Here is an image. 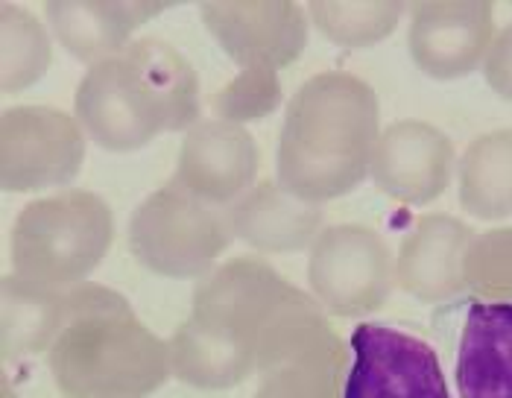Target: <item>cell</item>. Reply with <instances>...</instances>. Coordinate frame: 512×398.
<instances>
[{
	"mask_svg": "<svg viewBox=\"0 0 512 398\" xmlns=\"http://www.w3.org/2000/svg\"><path fill=\"white\" fill-rule=\"evenodd\" d=\"M115 240V217L91 191H56L21 208L9 235L12 273L68 293L103 264Z\"/></svg>",
	"mask_w": 512,
	"mask_h": 398,
	"instance_id": "cell-3",
	"label": "cell"
},
{
	"mask_svg": "<svg viewBox=\"0 0 512 398\" xmlns=\"http://www.w3.org/2000/svg\"><path fill=\"white\" fill-rule=\"evenodd\" d=\"M457 197L477 220L512 217V129L477 135L457 164Z\"/></svg>",
	"mask_w": 512,
	"mask_h": 398,
	"instance_id": "cell-20",
	"label": "cell"
},
{
	"mask_svg": "<svg viewBox=\"0 0 512 398\" xmlns=\"http://www.w3.org/2000/svg\"><path fill=\"white\" fill-rule=\"evenodd\" d=\"M258 167L261 153L246 126L202 118L185 132L170 182L214 208H232L249 188H255Z\"/></svg>",
	"mask_w": 512,
	"mask_h": 398,
	"instance_id": "cell-12",
	"label": "cell"
},
{
	"mask_svg": "<svg viewBox=\"0 0 512 398\" xmlns=\"http://www.w3.org/2000/svg\"><path fill=\"white\" fill-rule=\"evenodd\" d=\"M170 372L197 390H232L258 375V360L243 346L208 331L188 317L167 340Z\"/></svg>",
	"mask_w": 512,
	"mask_h": 398,
	"instance_id": "cell-19",
	"label": "cell"
},
{
	"mask_svg": "<svg viewBox=\"0 0 512 398\" xmlns=\"http://www.w3.org/2000/svg\"><path fill=\"white\" fill-rule=\"evenodd\" d=\"M281 103V80L276 71H237V77L226 82L214 100L211 109L220 120L232 123H252V120L270 118Z\"/></svg>",
	"mask_w": 512,
	"mask_h": 398,
	"instance_id": "cell-26",
	"label": "cell"
},
{
	"mask_svg": "<svg viewBox=\"0 0 512 398\" xmlns=\"http://www.w3.org/2000/svg\"><path fill=\"white\" fill-rule=\"evenodd\" d=\"M308 284L316 305L334 317H366L387 305L395 258L375 229L360 223L325 226L311 246Z\"/></svg>",
	"mask_w": 512,
	"mask_h": 398,
	"instance_id": "cell-5",
	"label": "cell"
},
{
	"mask_svg": "<svg viewBox=\"0 0 512 398\" xmlns=\"http://www.w3.org/2000/svg\"><path fill=\"white\" fill-rule=\"evenodd\" d=\"M349 349L337 331L258 372L255 398H343Z\"/></svg>",
	"mask_w": 512,
	"mask_h": 398,
	"instance_id": "cell-21",
	"label": "cell"
},
{
	"mask_svg": "<svg viewBox=\"0 0 512 398\" xmlns=\"http://www.w3.org/2000/svg\"><path fill=\"white\" fill-rule=\"evenodd\" d=\"M305 9L325 39L349 50H363L390 39L410 6L393 0H314Z\"/></svg>",
	"mask_w": 512,
	"mask_h": 398,
	"instance_id": "cell-24",
	"label": "cell"
},
{
	"mask_svg": "<svg viewBox=\"0 0 512 398\" xmlns=\"http://www.w3.org/2000/svg\"><path fill=\"white\" fill-rule=\"evenodd\" d=\"M229 214L167 182L129 220V249L164 279H205L232 243Z\"/></svg>",
	"mask_w": 512,
	"mask_h": 398,
	"instance_id": "cell-4",
	"label": "cell"
},
{
	"mask_svg": "<svg viewBox=\"0 0 512 398\" xmlns=\"http://www.w3.org/2000/svg\"><path fill=\"white\" fill-rule=\"evenodd\" d=\"M85 135L112 153H132L170 132V120L132 59L118 53L85 71L74 97Z\"/></svg>",
	"mask_w": 512,
	"mask_h": 398,
	"instance_id": "cell-8",
	"label": "cell"
},
{
	"mask_svg": "<svg viewBox=\"0 0 512 398\" xmlns=\"http://www.w3.org/2000/svg\"><path fill=\"white\" fill-rule=\"evenodd\" d=\"M123 53L132 59L138 74L164 106L170 132H188L194 123L202 120L199 77L185 53H179L170 41L156 36L135 39Z\"/></svg>",
	"mask_w": 512,
	"mask_h": 398,
	"instance_id": "cell-22",
	"label": "cell"
},
{
	"mask_svg": "<svg viewBox=\"0 0 512 398\" xmlns=\"http://www.w3.org/2000/svg\"><path fill=\"white\" fill-rule=\"evenodd\" d=\"M199 18L240 71H281L305 47L311 18L293 0H217L202 3Z\"/></svg>",
	"mask_w": 512,
	"mask_h": 398,
	"instance_id": "cell-9",
	"label": "cell"
},
{
	"mask_svg": "<svg viewBox=\"0 0 512 398\" xmlns=\"http://www.w3.org/2000/svg\"><path fill=\"white\" fill-rule=\"evenodd\" d=\"M381 138L375 88L349 71L314 74L290 97L278 135V182L308 202H331L363 185Z\"/></svg>",
	"mask_w": 512,
	"mask_h": 398,
	"instance_id": "cell-1",
	"label": "cell"
},
{
	"mask_svg": "<svg viewBox=\"0 0 512 398\" xmlns=\"http://www.w3.org/2000/svg\"><path fill=\"white\" fill-rule=\"evenodd\" d=\"M463 290L480 302H512V229L474 232L463 261Z\"/></svg>",
	"mask_w": 512,
	"mask_h": 398,
	"instance_id": "cell-25",
	"label": "cell"
},
{
	"mask_svg": "<svg viewBox=\"0 0 512 398\" xmlns=\"http://www.w3.org/2000/svg\"><path fill=\"white\" fill-rule=\"evenodd\" d=\"M65 296L9 273L0 287V349L6 363L50 352L65 322Z\"/></svg>",
	"mask_w": 512,
	"mask_h": 398,
	"instance_id": "cell-18",
	"label": "cell"
},
{
	"mask_svg": "<svg viewBox=\"0 0 512 398\" xmlns=\"http://www.w3.org/2000/svg\"><path fill=\"white\" fill-rule=\"evenodd\" d=\"M343 398H451L436 352L393 325L352 331V366Z\"/></svg>",
	"mask_w": 512,
	"mask_h": 398,
	"instance_id": "cell-10",
	"label": "cell"
},
{
	"mask_svg": "<svg viewBox=\"0 0 512 398\" xmlns=\"http://www.w3.org/2000/svg\"><path fill=\"white\" fill-rule=\"evenodd\" d=\"M483 77L501 100L512 103V24H507L501 33H495V41L483 62Z\"/></svg>",
	"mask_w": 512,
	"mask_h": 398,
	"instance_id": "cell-27",
	"label": "cell"
},
{
	"mask_svg": "<svg viewBox=\"0 0 512 398\" xmlns=\"http://www.w3.org/2000/svg\"><path fill=\"white\" fill-rule=\"evenodd\" d=\"M229 226L255 252L278 255L311 249L325 229V214L322 205L296 197L278 179H264L229 208Z\"/></svg>",
	"mask_w": 512,
	"mask_h": 398,
	"instance_id": "cell-16",
	"label": "cell"
},
{
	"mask_svg": "<svg viewBox=\"0 0 512 398\" xmlns=\"http://www.w3.org/2000/svg\"><path fill=\"white\" fill-rule=\"evenodd\" d=\"M472 238V226L451 214H422L398 246L395 284L425 305L460 296L463 261Z\"/></svg>",
	"mask_w": 512,
	"mask_h": 398,
	"instance_id": "cell-14",
	"label": "cell"
},
{
	"mask_svg": "<svg viewBox=\"0 0 512 398\" xmlns=\"http://www.w3.org/2000/svg\"><path fill=\"white\" fill-rule=\"evenodd\" d=\"M460 398H512V302L474 299L457 352Z\"/></svg>",
	"mask_w": 512,
	"mask_h": 398,
	"instance_id": "cell-17",
	"label": "cell"
},
{
	"mask_svg": "<svg viewBox=\"0 0 512 398\" xmlns=\"http://www.w3.org/2000/svg\"><path fill=\"white\" fill-rule=\"evenodd\" d=\"M77 115L53 106H12L0 118V185L6 194H39L71 185L85 161Z\"/></svg>",
	"mask_w": 512,
	"mask_h": 398,
	"instance_id": "cell-7",
	"label": "cell"
},
{
	"mask_svg": "<svg viewBox=\"0 0 512 398\" xmlns=\"http://www.w3.org/2000/svg\"><path fill=\"white\" fill-rule=\"evenodd\" d=\"M53 41L39 15L18 3H0V91L18 94L47 74Z\"/></svg>",
	"mask_w": 512,
	"mask_h": 398,
	"instance_id": "cell-23",
	"label": "cell"
},
{
	"mask_svg": "<svg viewBox=\"0 0 512 398\" xmlns=\"http://www.w3.org/2000/svg\"><path fill=\"white\" fill-rule=\"evenodd\" d=\"M164 9L147 0H47L44 18L56 41L91 68L123 53L135 30Z\"/></svg>",
	"mask_w": 512,
	"mask_h": 398,
	"instance_id": "cell-15",
	"label": "cell"
},
{
	"mask_svg": "<svg viewBox=\"0 0 512 398\" xmlns=\"http://www.w3.org/2000/svg\"><path fill=\"white\" fill-rule=\"evenodd\" d=\"M454 173V144L428 120H395L381 129L372 182L401 205H428L445 194Z\"/></svg>",
	"mask_w": 512,
	"mask_h": 398,
	"instance_id": "cell-13",
	"label": "cell"
},
{
	"mask_svg": "<svg viewBox=\"0 0 512 398\" xmlns=\"http://www.w3.org/2000/svg\"><path fill=\"white\" fill-rule=\"evenodd\" d=\"M3 398H15V393H12V384H9V378H3Z\"/></svg>",
	"mask_w": 512,
	"mask_h": 398,
	"instance_id": "cell-28",
	"label": "cell"
},
{
	"mask_svg": "<svg viewBox=\"0 0 512 398\" xmlns=\"http://www.w3.org/2000/svg\"><path fill=\"white\" fill-rule=\"evenodd\" d=\"M47 366L65 398H147L173 378L167 340L120 293L94 281L68 290Z\"/></svg>",
	"mask_w": 512,
	"mask_h": 398,
	"instance_id": "cell-2",
	"label": "cell"
},
{
	"mask_svg": "<svg viewBox=\"0 0 512 398\" xmlns=\"http://www.w3.org/2000/svg\"><path fill=\"white\" fill-rule=\"evenodd\" d=\"M302 296L296 284L284 279L264 258H232L220 264L194 290L191 319L243 346L258 360V346L276 319Z\"/></svg>",
	"mask_w": 512,
	"mask_h": 398,
	"instance_id": "cell-6",
	"label": "cell"
},
{
	"mask_svg": "<svg viewBox=\"0 0 512 398\" xmlns=\"http://www.w3.org/2000/svg\"><path fill=\"white\" fill-rule=\"evenodd\" d=\"M413 65L431 80H460L486 62L495 41V6L486 0H425L407 9Z\"/></svg>",
	"mask_w": 512,
	"mask_h": 398,
	"instance_id": "cell-11",
	"label": "cell"
}]
</instances>
